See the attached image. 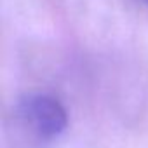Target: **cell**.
I'll return each instance as SVG.
<instances>
[{
    "instance_id": "1",
    "label": "cell",
    "mask_w": 148,
    "mask_h": 148,
    "mask_svg": "<svg viewBox=\"0 0 148 148\" xmlns=\"http://www.w3.org/2000/svg\"><path fill=\"white\" fill-rule=\"evenodd\" d=\"M21 115L30 127V131L40 139L58 138L68 124L66 112L63 105L47 94L28 96L21 105Z\"/></svg>"
},
{
    "instance_id": "2",
    "label": "cell",
    "mask_w": 148,
    "mask_h": 148,
    "mask_svg": "<svg viewBox=\"0 0 148 148\" xmlns=\"http://www.w3.org/2000/svg\"><path fill=\"white\" fill-rule=\"evenodd\" d=\"M145 2H148V0H145Z\"/></svg>"
}]
</instances>
